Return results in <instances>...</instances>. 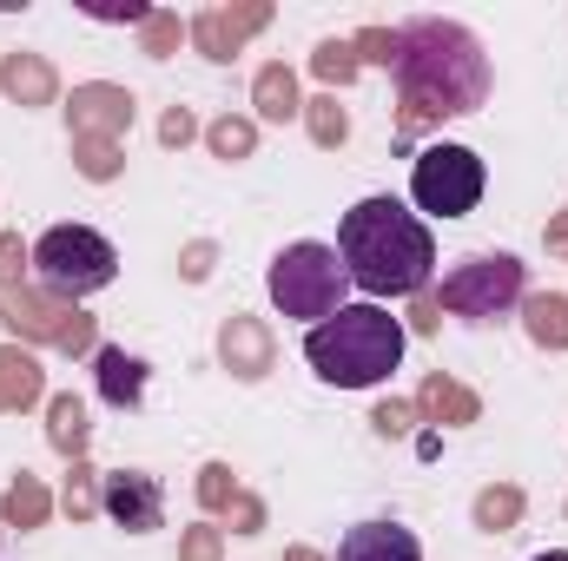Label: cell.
<instances>
[{"mask_svg":"<svg viewBox=\"0 0 568 561\" xmlns=\"http://www.w3.org/2000/svg\"><path fill=\"white\" fill-rule=\"evenodd\" d=\"M337 258H344V278L371 297H410L424 290L436 272V238L429 225L397 205V198H357L344 218H337Z\"/></svg>","mask_w":568,"mask_h":561,"instance_id":"1","label":"cell"},{"mask_svg":"<svg viewBox=\"0 0 568 561\" xmlns=\"http://www.w3.org/2000/svg\"><path fill=\"white\" fill-rule=\"evenodd\" d=\"M390 67H397L410 126L417 120H449V113H476L483 93H489V60H483L476 33L456 27V20H410V27H397V60Z\"/></svg>","mask_w":568,"mask_h":561,"instance_id":"2","label":"cell"},{"mask_svg":"<svg viewBox=\"0 0 568 561\" xmlns=\"http://www.w3.org/2000/svg\"><path fill=\"white\" fill-rule=\"evenodd\" d=\"M304 357L324 384L337 390H371L384 384L397 364H404V324L384 310V304H344L337 317L311 324L304 337Z\"/></svg>","mask_w":568,"mask_h":561,"instance_id":"3","label":"cell"},{"mask_svg":"<svg viewBox=\"0 0 568 561\" xmlns=\"http://www.w3.org/2000/svg\"><path fill=\"white\" fill-rule=\"evenodd\" d=\"M272 304H278V317H304V324H324V317H337L344 310V258L331 252V245H284L278 258H272Z\"/></svg>","mask_w":568,"mask_h":561,"instance_id":"4","label":"cell"},{"mask_svg":"<svg viewBox=\"0 0 568 561\" xmlns=\"http://www.w3.org/2000/svg\"><path fill=\"white\" fill-rule=\"evenodd\" d=\"M33 265H40V284L53 297H87V290H106L113 272H120V252L87 232V225H53L40 245H33Z\"/></svg>","mask_w":568,"mask_h":561,"instance_id":"5","label":"cell"},{"mask_svg":"<svg viewBox=\"0 0 568 561\" xmlns=\"http://www.w3.org/2000/svg\"><path fill=\"white\" fill-rule=\"evenodd\" d=\"M410 198L424 205L429 218H463L483 198V159L469 145H429L410 172Z\"/></svg>","mask_w":568,"mask_h":561,"instance_id":"6","label":"cell"},{"mask_svg":"<svg viewBox=\"0 0 568 561\" xmlns=\"http://www.w3.org/2000/svg\"><path fill=\"white\" fill-rule=\"evenodd\" d=\"M443 304L469 324H489L503 310L523 304V265L509 252H489V258H463L449 278H443Z\"/></svg>","mask_w":568,"mask_h":561,"instance_id":"7","label":"cell"},{"mask_svg":"<svg viewBox=\"0 0 568 561\" xmlns=\"http://www.w3.org/2000/svg\"><path fill=\"white\" fill-rule=\"evenodd\" d=\"M106 509H113V522L120 529H159V516H165V496H159V482L145 476V469H126V476H106Z\"/></svg>","mask_w":568,"mask_h":561,"instance_id":"8","label":"cell"},{"mask_svg":"<svg viewBox=\"0 0 568 561\" xmlns=\"http://www.w3.org/2000/svg\"><path fill=\"white\" fill-rule=\"evenodd\" d=\"M337 561H424V549L404 522H357L337 542Z\"/></svg>","mask_w":568,"mask_h":561,"instance_id":"9","label":"cell"},{"mask_svg":"<svg viewBox=\"0 0 568 561\" xmlns=\"http://www.w3.org/2000/svg\"><path fill=\"white\" fill-rule=\"evenodd\" d=\"M133 126V100L113 86H87L73 100V133H126Z\"/></svg>","mask_w":568,"mask_h":561,"instance_id":"10","label":"cell"},{"mask_svg":"<svg viewBox=\"0 0 568 561\" xmlns=\"http://www.w3.org/2000/svg\"><path fill=\"white\" fill-rule=\"evenodd\" d=\"M258 27H265V7H245V13H199V27H192V33H199V47H205L212 60H232V53H239V40H245V33H258Z\"/></svg>","mask_w":568,"mask_h":561,"instance_id":"11","label":"cell"},{"mask_svg":"<svg viewBox=\"0 0 568 561\" xmlns=\"http://www.w3.org/2000/svg\"><path fill=\"white\" fill-rule=\"evenodd\" d=\"M225 364H232L239 377H265L272 344H265V330H258L252 317H232V324H225Z\"/></svg>","mask_w":568,"mask_h":561,"instance_id":"12","label":"cell"},{"mask_svg":"<svg viewBox=\"0 0 568 561\" xmlns=\"http://www.w3.org/2000/svg\"><path fill=\"white\" fill-rule=\"evenodd\" d=\"M100 390H106V404L133 410L140 390H145V364L140 357H126V350H100Z\"/></svg>","mask_w":568,"mask_h":561,"instance_id":"13","label":"cell"},{"mask_svg":"<svg viewBox=\"0 0 568 561\" xmlns=\"http://www.w3.org/2000/svg\"><path fill=\"white\" fill-rule=\"evenodd\" d=\"M0 86H7L13 100H27V106H40V100L53 93V73H47V67H40L33 53H13V60L0 67Z\"/></svg>","mask_w":568,"mask_h":561,"instance_id":"14","label":"cell"},{"mask_svg":"<svg viewBox=\"0 0 568 561\" xmlns=\"http://www.w3.org/2000/svg\"><path fill=\"white\" fill-rule=\"evenodd\" d=\"M529 337H536V344H556V350H568V297H556V290L529 297Z\"/></svg>","mask_w":568,"mask_h":561,"instance_id":"15","label":"cell"},{"mask_svg":"<svg viewBox=\"0 0 568 561\" xmlns=\"http://www.w3.org/2000/svg\"><path fill=\"white\" fill-rule=\"evenodd\" d=\"M33 397H40V370H33V357L0 350V404H33Z\"/></svg>","mask_w":568,"mask_h":561,"instance_id":"16","label":"cell"},{"mask_svg":"<svg viewBox=\"0 0 568 561\" xmlns=\"http://www.w3.org/2000/svg\"><path fill=\"white\" fill-rule=\"evenodd\" d=\"M258 113H265V120H291V113H297V80H291L284 67H265V73H258Z\"/></svg>","mask_w":568,"mask_h":561,"instance_id":"17","label":"cell"},{"mask_svg":"<svg viewBox=\"0 0 568 561\" xmlns=\"http://www.w3.org/2000/svg\"><path fill=\"white\" fill-rule=\"evenodd\" d=\"M53 442H60V449H80V442H87V410H80L73 397H53Z\"/></svg>","mask_w":568,"mask_h":561,"instance_id":"18","label":"cell"},{"mask_svg":"<svg viewBox=\"0 0 568 561\" xmlns=\"http://www.w3.org/2000/svg\"><path fill=\"white\" fill-rule=\"evenodd\" d=\"M424 410H429V417H476V404H469L463 390H449L443 377H436V384L424 390Z\"/></svg>","mask_w":568,"mask_h":561,"instance_id":"19","label":"cell"},{"mask_svg":"<svg viewBox=\"0 0 568 561\" xmlns=\"http://www.w3.org/2000/svg\"><path fill=\"white\" fill-rule=\"evenodd\" d=\"M40 516H47V496H40L33 482H20V489L7 496V522H20V529H33Z\"/></svg>","mask_w":568,"mask_h":561,"instance_id":"20","label":"cell"},{"mask_svg":"<svg viewBox=\"0 0 568 561\" xmlns=\"http://www.w3.org/2000/svg\"><path fill=\"white\" fill-rule=\"evenodd\" d=\"M351 53H357V47L324 40V47H317V73H324V80H351V73H357V60H351Z\"/></svg>","mask_w":568,"mask_h":561,"instance_id":"21","label":"cell"},{"mask_svg":"<svg viewBox=\"0 0 568 561\" xmlns=\"http://www.w3.org/2000/svg\"><path fill=\"white\" fill-rule=\"evenodd\" d=\"M516 509H523L516 489H503V496H483V502H476V522H483V529H503V522H516Z\"/></svg>","mask_w":568,"mask_h":561,"instance_id":"22","label":"cell"},{"mask_svg":"<svg viewBox=\"0 0 568 561\" xmlns=\"http://www.w3.org/2000/svg\"><path fill=\"white\" fill-rule=\"evenodd\" d=\"M311 133H317V145L344 140V113H337V100H317V106H311Z\"/></svg>","mask_w":568,"mask_h":561,"instance_id":"23","label":"cell"},{"mask_svg":"<svg viewBox=\"0 0 568 561\" xmlns=\"http://www.w3.org/2000/svg\"><path fill=\"white\" fill-rule=\"evenodd\" d=\"M212 145L232 159V152H252V126L245 120H225V126H212Z\"/></svg>","mask_w":568,"mask_h":561,"instance_id":"24","label":"cell"},{"mask_svg":"<svg viewBox=\"0 0 568 561\" xmlns=\"http://www.w3.org/2000/svg\"><path fill=\"white\" fill-rule=\"evenodd\" d=\"M199 496H205V502L219 509V502L232 496V469H225V462H212V469H205V482H199Z\"/></svg>","mask_w":568,"mask_h":561,"instance_id":"25","label":"cell"},{"mask_svg":"<svg viewBox=\"0 0 568 561\" xmlns=\"http://www.w3.org/2000/svg\"><path fill=\"white\" fill-rule=\"evenodd\" d=\"M377 429H384V436H404V429H410V410H404V404H384V410H377Z\"/></svg>","mask_w":568,"mask_h":561,"instance_id":"26","label":"cell"},{"mask_svg":"<svg viewBox=\"0 0 568 561\" xmlns=\"http://www.w3.org/2000/svg\"><path fill=\"white\" fill-rule=\"evenodd\" d=\"M172 33H179L172 20H152V27H145V47H152V53H165V47H172Z\"/></svg>","mask_w":568,"mask_h":561,"instance_id":"27","label":"cell"},{"mask_svg":"<svg viewBox=\"0 0 568 561\" xmlns=\"http://www.w3.org/2000/svg\"><path fill=\"white\" fill-rule=\"evenodd\" d=\"M7 278H20V245L13 238H0V284Z\"/></svg>","mask_w":568,"mask_h":561,"instance_id":"28","label":"cell"},{"mask_svg":"<svg viewBox=\"0 0 568 561\" xmlns=\"http://www.w3.org/2000/svg\"><path fill=\"white\" fill-rule=\"evenodd\" d=\"M212 549H219V536H212V529H199V536H192V549H185V561H212Z\"/></svg>","mask_w":568,"mask_h":561,"instance_id":"29","label":"cell"},{"mask_svg":"<svg viewBox=\"0 0 568 561\" xmlns=\"http://www.w3.org/2000/svg\"><path fill=\"white\" fill-rule=\"evenodd\" d=\"M179 140H192V120H185V113H172V120H165V145H179Z\"/></svg>","mask_w":568,"mask_h":561,"instance_id":"30","label":"cell"},{"mask_svg":"<svg viewBox=\"0 0 568 561\" xmlns=\"http://www.w3.org/2000/svg\"><path fill=\"white\" fill-rule=\"evenodd\" d=\"M536 561H568V549H549V555H536Z\"/></svg>","mask_w":568,"mask_h":561,"instance_id":"31","label":"cell"},{"mask_svg":"<svg viewBox=\"0 0 568 561\" xmlns=\"http://www.w3.org/2000/svg\"><path fill=\"white\" fill-rule=\"evenodd\" d=\"M291 561H317V555H304V549H297V555H291Z\"/></svg>","mask_w":568,"mask_h":561,"instance_id":"32","label":"cell"}]
</instances>
